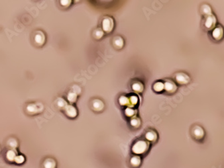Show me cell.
Here are the masks:
<instances>
[{
  "instance_id": "1",
  "label": "cell",
  "mask_w": 224,
  "mask_h": 168,
  "mask_svg": "<svg viewBox=\"0 0 224 168\" xmlns=\"http://www.w3.org/2000/svg\"><path fill=\"white\" fill-rule=\"evenodd\" d=\"M150 148V143L145 139H137L132 144L131 151L136 155H143L146 154Z\"/></svg>"
},
{
  "instance_id": "2",
  "label": "cell",
  "mask_w": 224,
  "mask_h": 168,
  "mask_svg": "<svg viewBox=\"0 0 224 168\" xmlns=\"http://www.w3.org/2000/svg\"><path fill=\"white\" fill-rule=\"evenodd\" d=\"M115 27V22L113 18L111 16H105L102 19L101 28L104 32L109 34L113 31Z\"/></svg>"
},
{
  "instance_id": "3",
  "label": "cell",
  "mask_w": 224,
  "mask_h": 168,
  "mask_svg": "<svg viewBox=\"0 0 224 168\" xmlns=\"http://www.w3.org/2000/svg\"><path fill=\"white\" fill-rule=\"evenodd\" d=\"M174 79L178 84L181 85H187L191 81V78L188 74L183 72H178L174 75Z\"/></svg>"
},
{
  "instance_id": "4",
  "label": "cell",
  "mask_w": 224,
  "mask_h": 168,
  "mask_svg": "<svg viewBox=\"0 0 224 168\" xmlns=\"http://www.w3.org/2000/svg\"><path fill=\"white\" fill-rule=\"evenodd\" d=\"M144 139L150 143H154L158 139V133L154 129L147 130L144 134Z\"/></svg>"
},
{
  "instance_id": "5",
  "label": "cell",
  "mask_w": 224,
  "mask_h": 168,
  "mask_svg": "<svg viewBox=\"0 0 224 168\" xmlns=\"http://www.w3.org/2000/svg\"><path fill=\"white\" fill-rule=\"evenodd\" d=\"M216 24H217V18L215 15L212 14L206 17L204 26L208 30H213L215 28Z\"/></svg>"
},
{
  "instance_id": "6",
  "label": "cell",
  "mask_w": 224,
  "mask_h": 168,
  "mask_svg": "<svg viewBox=\"0 0 224 168\" xmlns=\"http://www.w3.org/2000/svg\"><path fill=\"white\" fill-rule=\"evenodd\" d=\"M91 106L92 110L94 112H101L103 111L105 108V104H104L103 100L99 98H95L91 101Z\"/></svg>"
},
{
  "instance_id": "7",
  "label": "cell",
  "mask_w": 224,
  "mask_h": 168,
  "mask_svg": "<svg viewBox=\"0 0 224 168\" xmlns=\"http://www.w3.org/2000/svg\"><path fill=\"white\" fill-rule=\"evenodd\" d=\"M64 114L69 118H75L78 116V110L73 104H67L64 109Z\"/></svg>"
},
{
  "instance_id": "8",
  "label": "cell",
  "mask_w": 224,
  "mask_h": 168,
  "mask_svg": "<svg viewBox=\"0 0 224 168\" xmlns=\"http://www.w3.org/2000/svg\"><path fill=\"white\" fill-rule=\"evenodd\" d=\"M212 37L215 41H219L223 39L224 36V30L221 26H216L215 28L212 30Z\"/></svg>"
},
{
  "instance_id": "9",
  "label": "cell",
  "mask_w": 224,
  "mask_h": 168,
  "mask_svg": "<svg viewBox=\"0 0 224 168\" xmlns=\"http://www.w3.org/2000/svg\"><path fill=\"white\" fill-rule=\"evenodd\" d=\"M164 90L168 93H174L177 90V85L172 80L166 79L164 81Z\"/></svg>"
},
{
  "instance_id": "10",
  "label": "cell",
  "mask_w": 224,
  "mask_h": 168,
  "mask_svg": "<svg viewBox=\"0 0 224 168\" xmlns=\"http://www.w3.org/2000/svg\"><path fill=\"white\" fill-rule=\"evenodd\" d=\"M44 106L41 104H31L27 106V111L32 114L40 113L43 110Z\"/></svg>"
},
{
  "instance_id": "11",
  "label": "cell",
  "mask_w": 224,
  "mask_h": 168,
  "mask_svg": "<svg viewBox=\"0 0 224 168\" xmlns=\"http://www.w3.org/2000/svg\"><path fill=\"white\" fill-rule=\"evenodd\" d=\"M130 165L132 168H139L142 165V159L141 156L134 155L129 160Z\"/></svg>"
},
{
  "instance_id": "12",
  "label": "cell",
  "mask_w": 224,
  "mask_h": 168,
  "mask_svg": "<svg viewBox=\"0 0 224 168\" xmlns=\"http://www.w3.org/2000/svg\"><path fill=\"white\" fill-rule=\"evenodd\" d=\"M192 133L193 137H195L197 140H201L205 136V131L200 126H196L193 128Z\"/></svg>"
},
{
  "instance_id": "13",
  "label": "cell",
  "mask_w": 224,
  "mask_h": 168,
  "mask_svg": "<svg viewBox=\"0 0 224 168\" xmlns=\"http://www.w3.org/2000/svg\"><path fill=\"white\" fill-rule=\"evenodd\" d=\"M57 163L52 157H47L44 160L42 163V168H56Z\"/></svg>"
},
{
  "instance_id": "14",
  "label": "cell",
  "mask_w": 224,
  "mask_h": 168,
  "mask_svg": "<svg viewBox=\"0 0 224 168\" xmlns=\"http://www.w3.org/2000/svg\"><path fill=\"white\" fill-rule=\"evenodd\" d=\"M112 44L116 49H121L124 46V40L120 36H115L112 40Z\"/></svg>"
},
{
  "instance_id": "15",
  "label": "cell",
  "mask_w": 224,
  "mask_h": 168,
  "mask_svg": "<svg viewBox=\"0 0 224 168\" xmlns=\"http://www.w3.org/2000/svg\"><path fill=\"white\" fill-rule=\"evenodd\" d=\"M34 41L36 43L39 45H42L44 44L46 41V37H45L44 32L42 31H38L36 34L35 35Z\"/></svg>"
},
{
  "instance_id": "16",
  "label": "cell",
  "mask_w": 224,
  "mask_h": 168,
  "mask_svg": "<svg viewBox=\"0 0 224 168\" xmlns=\"http://www.w3.org/2000/svg\"><path fill=\"white\" fill-rule=\"evenodd\" d=\"M17 155H17L16 150L9 149L7 151L6 155H5V157H6V159L9 162H13L15 161V159H16Z\"/></svg>"
},
{
  "instance_id": "17",
  "label": "cell",
  "mask_w": 224,
  "mask_h": 168,
  "mask_svg": "<svg viewBox=\"0 0 224 168\" xmlns=\"http://www.w3.org/2000/svg\"><path fill=\"white\" fill-rule=\"evenodd\" d=\"M104 34H105V32L101 28H97L93 32L92 36L95 40H100L103 37Z\"/></svg>"
},
{
  "instance_id": "18",
  "label": "cell",
  "mask_w": 224,
  "mask_h": 168,
  "mask_svg": "<svg viewBox=\"0 0 224 168\" xmlns=\"http://www.w3.org/2000/svg\"><path fill=\"white\" fill-rule=\"evenodd\" d=\"M66 97H67V100L69 101V102L71 103V104H73L74 103H75L76 101H77L78 98V94L77 93H75L74 91L71 90L67 93V96Z\"/></svg>"
},
{
  "instance_id": "19",
  "label": "cell",
  "mask_w": 224,
  "mask_h": 168,
  "mask_svg": "<svg viewBox=\"0 0 224 168\" xmlns=\"http://www.w3.org/2000/svg\"><path fill=\"white\" fill-rule=\"evenodd\" d=\"M152 88L156 92H162L164 90V84L162 81H156L154 83Z\"/></svg>"
},
{
  "instance_id": "20",
  "label": "cell",
  "mask_w": 224,
  "mask_h": 168,
  "mask_svg": "<svg viewBox=\"0 0 224 168\" xmlns=\"http://www.w3.org/2000/svg\"><path fill=\"white\" fill-rule=\"evenodd\" d=\"M130 125L133 129H138L141 126V121L139 118L138 117H133L130 119Z\"/></svg>"
},
{
  "instance_id": "21",
  "label": "cell",
  "mask_w": 224,
  "mask_h": 168,
  "mask_svg": "<svg viewBox=\"0 0 224 168\" xmlns=\"http://www.w3.org/2000/svg\"><path fill=\"white\" fill-rule=\"evenodd\" d=\"M201 11H202V14L206 17L212 14V9L209 5L207 4H204L202 5V7H201Z\"/></svg>"
},
{
  "instance_id": "22",
  "label": "cell",
  "mask_w": 224,
  "mask_h": 168,
  "mask_svg": "<svg viewBox=\"0 0 224 168\" xmlns=\"http://www.w3.org/2000/svg\"><path fill=\"white\" fill-rule=\"evenodd\" d=\"M132 89L133 90H134L136 92H142L144 89V85L141 82H134V83L132 84Z\"/></svg>"
},
{
  "instance_id": "23",
  "label": "cell",
  "mask_w": 224,
  "mask_h": 168,
  "mask_svg": "<svg viewBox=\"0 0 224 168\" xmlns=\"http://www.w3.org/2000/svg\"><path fill=\"white\" fill-rule=\"evenodd\" d=\"M57 106L60 109H64V108L67 106V103H66V100L62 98H58L57 99Z\"/></svg>"
},
{
  "instance_id": "24",
  "label": "cell",
  "mask_w": 224,
  "mask_h": 168,
  "mask_svg": "<svg viewBox=\"0 0 224 168\" xmlns=\"http://www.w3.org/2000/svg\"><path fill=\"white\" fill-rule=\"evenodd\" d=\"M7 145L11 148V149H15L18 145V141L15 139H10L7 141Z\"/></svg>"
},
{
  "instance_id": "25",
  "label": "cell",
  "mask_w": 224,
  "mask_h": 168,
  "mask_svg": "<svg viewBox=\"0 0 224 168\" xmlns=\"http://www.w3.org/2000/svg\"><path fill=\"white\" fill-rule=\"evenodd\" d=\"M136 112H135V110H134L133 108H126V110H125V115H126L127 117L128 118H133L135 117Z\"/></svg>"
},
{
  "instance_id": "26",
  "label": "cell",
  "mask_w": 224,
  "mask_h": 168,
  "mask_svg": "<svg viewBox=\"0 0 224 168\" xmlns=\"http://www.w3.org/2000/svg\"><path fill=\"white\" fill-rule=\"evenodd\" d=\"M24 161H25V157H24L23 155H17L14 161L15 163L17 164H19V165H20V164L24 163Z\"/></svg>"
},
{
  "instance_id": "27",
  "label": "cell",
  "mask_w": 224,
  "mask_h": 168,
  "mask_svg": "<svg viewBox=\"0 0 224 168\" xmlns=\"http://www.w3.org/2000/svg\"><path fill=\"white\" fill-rule=\"evenodd\" d=\"M72 3H73V1H71V0H62V1H60V5L64 7H70Z\"/></svg>"
},
{
  "instance_id": "28",
  "label": "cell",
  "mask_w": 224,
  "mask_h": 168,
  "mask_svg": "<svg viewBox=\"0 0 224 168\" xmlns=\"http://www.w3.org/2000/svg\"><path fill=\"white\" fill-rule=\"evenodd\" d=\"M129 102V99L127 98V97L124 96V95H122L121 96L119 99V103L120 104L121 106H125Z\"/></svg>"
},
{
  "instance_id": "29",
  "label": "cell",
  "mask_w": 224,
  "mask_h": 168,
  "mask_svg": "<svg viewBox=\"0 0 224 168\" xmlns=\"http://www.w3.org/2000/svg\"><path fill=\"white\" fill-rule=\"evenodd\" d=\"M129 102H130V103L132 104L135 105L138 103V98L136 96V95H132V97H130V98Z\"/></svg>"
},
{
  "instance_id": "30",
  "label": "cell",
  "mask_w": 224,
  "mask_h": 168,
  "mask_svg": "<svg viewBox=\"0 0 224 168\" xmlns=\"http://www.w3.org/2000/svg\"><path fill=\"white\" fill-rule=\"evenodd\" d=\"M0 151H1V149H0Z\"/></svg>"
}]
</instances>
